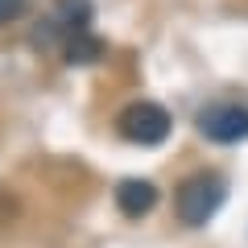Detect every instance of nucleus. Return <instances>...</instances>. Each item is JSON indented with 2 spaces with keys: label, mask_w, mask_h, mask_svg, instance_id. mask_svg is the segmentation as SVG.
Masks as SVG:
<instances>
[{
  "label": "nucleus",
  "mask_w": 248,
  "mask_h": 248,
  "mask_svg": "<svg viewBox=\"0 0 248 248\" xmlns=\"http://www.w3.org/2000/svg\"><path fill=\"white\" fill-rule=\"evenodd\" d=\"M99 54H104V46L95 37H87V29H75L71 46H66V62H95Z\"/></svg>",
  "instance_id": "obj_5"
},
{
  "label": "nucleus",
  "mask_w": 248,
  "mask_h": 248,
  "mask_svg": "<svg viewBox=\"0 0 248 248\" xmlns=\"http://www.w3.org/2000/svg\"><path fill=\"white\" fill-rule=\"evenodd\" d=\"M116 128H120L124 141H133V145H161L170 137V112L161 104L141 99V104H128L120 112Z\"/></svg>",
  "instance_id": "obj_2"
},
{
  "label": "nucleus",
  "mask_w": 248,
  "mask_h": 248,
  "mask_svg": "<svg viewBox=\"0 0 248 248\" xmlns=\"http://www.w3.org/2000/svg\"><path fill=\"white\" fill-rule=\"evenodd\" d=\"M25 9H29V0H0V25L4 21H17Z\"/></svg>",
  "instance_id": "obj_6"
},
{
  "label": "nucleus",
  "mask_w": 248,
  "mask_h": 248,
  "mask_svg": "<svg viewBox=\"0 0 248 248\" xmlns=\"http://www.w3.org/2000/svg\"><path fill=\"white\" fill-rule=\"evenodd\" d=\"M153 203H157V186H153L149 178H124V182L116 186V207H120L128 219L149 215Z\"/></svg>",
  "instance_id": "obj_4"
},
{
  "label": "nucleus",
  "mask_w": 248,
  "mask_h": 248,
  "mask_svg": "<svg viewBox=\"0 0 248 248\" xmlns=\"http://www.w3.org/2000/svg\"><path fill=\"white\" fill-rule=\"evenodd\" d=\"M223 199H228V182H223L219 174H190L178 186L174 207H178V219H182L186 228H203V223L223 207Z\"/></svg>",
  "instance_id": "obj_1"
},
{
  "label": "nucleus",
  "mask_w": 248,
  "mask_h": 248,
  "mask_svg": "<svg viewBox=\"0 0 248 248\" xmlns=\"http://www.w3.org/2000/svg\"><path fill=\"white\" fill-rule=\"evenodd\" d=\"M199 133L215 145H236L248 141V108L240 104H211L199 112Z\"/></svg>",
  "instance_id": "obj_3"
}]
</instances>
